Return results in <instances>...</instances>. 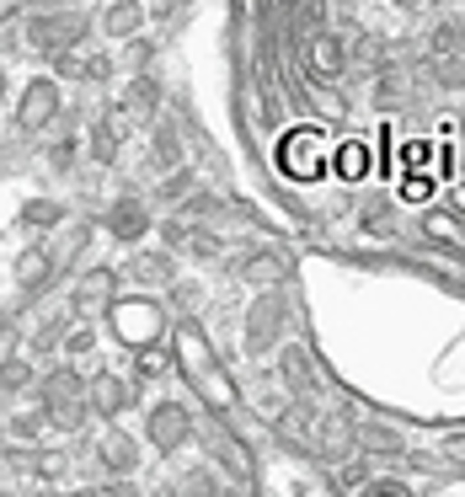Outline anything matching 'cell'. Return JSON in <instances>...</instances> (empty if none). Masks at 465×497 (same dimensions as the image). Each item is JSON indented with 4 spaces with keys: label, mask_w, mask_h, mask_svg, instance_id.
Masks as SVG:
<instances>
[{
    "label": "cell",
    "mask_w": 465,
    "mask_h": 497,
    "mask_svg": "<svg viewBox=\"0 0 465 497\" xmlns=\"http://www.w3.org/2000/svg\"><path fill=\"white\" fill-rule=\"evenodd\" d=\"M145 434H150V444H156L161 454H172L176 444L193 434V423H187V412H182L176 401H161V406H150V417H145Z\"/></svg>",
    "instance_id": "6da1fadb"
},
{
    "label": "cell",
    "mask_w": 465,
    "mask_h": 497,
    "mask_svg": "<svg viewBox=\"0 0 465 497\" xmlns=\"http://www.w3.org/2000/svg\"><path fill=\"white\" fill-rule=\"evenodd\" d=\"M43 406H49V417H54L59 428H70V423L86 412V386H81L75 375H54V380L43 386Z\"/></svg>",
    "instance_id": "7a4b0ae2"
},
{
    "label": "cell",
    "mask_w": 465,
    "mask_h": 497,
    "mask_svg": "<svg viewBox=\"0 0 465 497\" xmlns=\"http://www.w3.org/2000/svg\"><path fill=\"white\" fill-rule=\"evenodd\" d=\"M145 321H161V316H156V305H145V300H139V305H123V311L113 316L118 342H128V348H145V342L156 337V331H145Z\"/></svg>",
    "instance_id": "3957f363"
},
{
    "label": "cell",
    "mask_w": 465,
    "mask_h": 497,
    "mask_svg": "<svg viewBox=\"0 0 465 497\" xmlns=\"http://www.w3.org/2000/svg\"><path fill=\"white\" fill-rule=\"evenodd\" d=\"M102 465H108V471H118V476H128V471L139 465V449H134V439H128V434H118V428H108V434H102Z\"/></svg>",
    "instance_id": "277c9868"
},
{
    "label": "cell",
    "mask_w": 465,
    "mask_h": 497,
    "mask_svg": "<svg viewBox=\"0 0 465 497\" xmlns=\"http://www.w3.org/2000/svg\"><path fill=\"white\" fill-rule=\"evenodd\" d=\"M97 406H102L108 417L123 412V406H128V386H123V380H97Z\"/></svg>",
    "instance_id": "5b68a950"
},
{
    "label": "cell",
    "mask_w": 465,
    "mask_h": 497,
    "mask_svg": "<svg viewBox=\"0 0 465 497\" xmlns=\"http://www.w3.org/2000/svg\"><path fill=\"white\" fill-rule=\"evenodd\" d=\"M27 380H33V375H27V364H5V369H0V406H5V401H16V390L27 386Z\"/></svg>",
    "instance_id": "8992f818"
},
{
    "label": "cell",
    "mask_w": 465,
    "mask_h": 497,
    "mask_svg": "<svg viewBox=\"0 0 465 497\" xmlns=\"http://www.w3.org/2000/svg\"><path fill=\"white\" fill-rule=\"evenodd\" d=\"M364 497H407V492H402V487H369Z\"/></svg>",
    "instance_id": "52a82bcc"
}]
</instances>
